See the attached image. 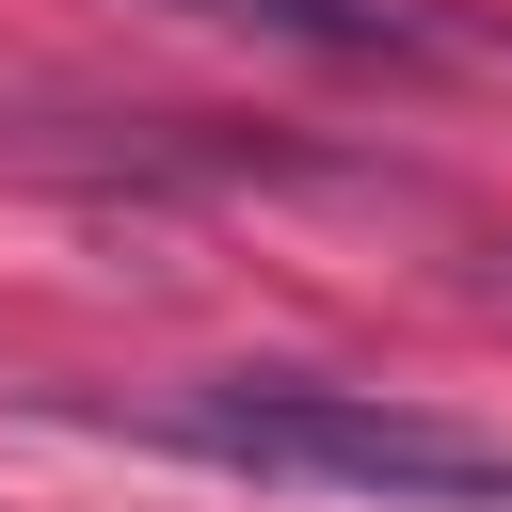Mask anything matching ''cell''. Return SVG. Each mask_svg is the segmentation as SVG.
Returning a JSON list of instances; mask_svg holds the SVG:
<instances>
[{"instance_id": "2", "label": "cell", "mask_w": 512, "mask_h": 512, "mask_svg": "<svg viewBox=\"0 0 512 512\" xmlns=\"http://www.w3.org/2000/svg\"><path fill=\"white\" fill-rule=\"evenodd\" d=\"M160 16H208V32H256V48H320V64H400V48H432L400 0H160Z\"/></svg>"}, {"instance_id": "1", "label": "cell", "mask_w": 512, "mask_h": 512, "mask_svg": "<svg viewBox=\"0 0 512 512\" xmlns=\"http://www.w3.org/2000/svg\"><path fill=\"white\" fill-rule=\"evenodd\" d=\"M144 432L192 448V464H240V480H320V496H400V512H512V432H480V416H448V400L320 384V368L176 384Z\"/></svg>"}]
</instances>
